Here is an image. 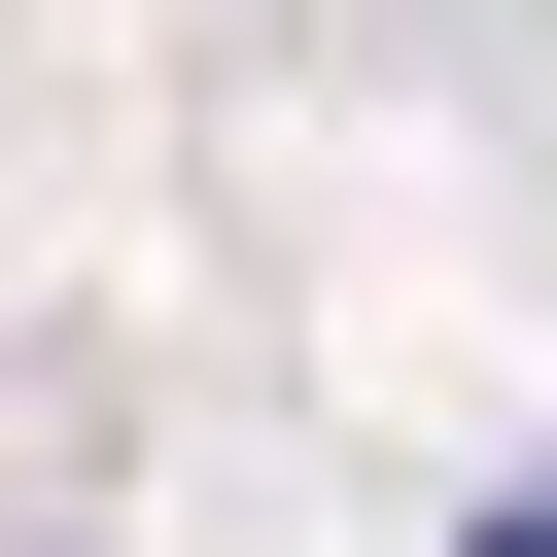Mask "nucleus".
<instances>
[{
  "instance_id": "nucleus-1",
  "label": "nucleus",
  "mask_w": 557,
  "mask_h": 557,
  "mask_svg": "<svg viewBox=\"0 0 557 557\" xmlns=\"http://www.w3.org/2000/svg\"><path fill=\"white\" fill-rule=\"evenodd\" d=\"M487 557H557V487H522V522H487Z\"/></svg>"
}]
</instances>
